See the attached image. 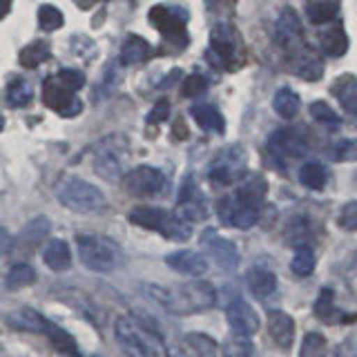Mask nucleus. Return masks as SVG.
<instances>
[{"label":"nucleus","instance_id":"6ab92c4d","mask_svg":"<svg viewBox=\"0 0 357 357\" xmlns=\"http://www.w3.org/2000/svg\"><path fill=\"white\" fill-rule=\"evenodd\" d=\"M50 219L45 217H36L31 219L27 226H22L20 234L14 239V252H22V255H29L33 252L40 245V241L50 234Z\"/></svg>","mask_w":357,"mask_h":357},{"label":"nucleus","instance_id":"e433bc0d","mask_svg":"<svg viewBox=\"0 0 357 357\" xmlns=\"http://www.w3.org/2000/svg\"><path fill=\"white\" fill-rule=\"evenodd\" d=\"M65 22V16L59 7L54 5H40L38 7V25L45 31H54V29H61Z\"/></svg>","mask_w":357,"mask_h":357},{"label":"nucleus","instance_id":"603ef678","mask_svg":"<svg viewBox=\"0 0 357 357\" xmlns=\"http://www.w3.org/2000/svg\"><path fill=\"white\" fill-rule=\"evenodd\" d=\"M78 3H81V5H83V7H87V5H89V3H92V0H78Z\"/></svg>","mask_w":357,"mask_h":357},{"label":"nucleus","instance_id":"f704fd0d","mask_svg":"<svg viewBox=\"0 0 357 357\" xmlns=\"http://www.w3.org/2000/svg\"><path fill=\"white\" fill-rule=\"evenodd\" d=\"M223 357H250L252 355V344L248 335H241V333H230V337L223 342V349H221Z\"/></svg>","mask_w":357,"mask_h":357},{"label":"nucleus","instance_id":"de8ad7c7","mask_svg":"<svg viewBox=\"0 0 357 357\" xmlns=\"http://www.w3.org/2000/svg\"><path fill=\"white\" fill-rule=\"evenodd\" d=\"M333 357H357V342L355 340L342 342L337 349H335Z\"/></svg>","mask_w":357,"mask_h":357},{"label":"nucleus","instance_id":"cd10ccee","mask_svg":"<svg viewBox=\"0 0 357 357\" xmlns=\"http://www.w3.org/2000/svg\"><path fill=\"white\" fill-rule=\"evenodd\" d=\"M190 114H192V119L199 123L201 130L206 132H223L226 130V121H223L221 112L217 107L212 105H195L192 109H190Z\"/></svg>","mask_w":357,"mask_h":357},{"label":"nucleus","instance_id":"a19ab883","mask_svg":"<svg viewBox=\"0 0 357 357\" xmlns=\"http://www.w3.org/2000/svg\"><path fill=\"white\" fill-rule=\"evenodd\" d=\"M208 89V78L201 76V74H190L185 76V81L181 85V94L185 98H195V96H201Z\"/></svg>","mask_w":357,"mask_h":357},{"label":"nucleus","instance_id":"a18cd8bd","mask_svg":"<svg viewBox=\"0 0 357 357\" xmlns=\"http://www.w3.org/2000/svg\"><path fill=\"white\" fill-rule=\"evenodd\" d=\"M59 78L72 89V92H76V89H81L85 85V76H83V72H78V70H61Z\"/></svg>","mask_w":357,"mask_h":357},{"label":"nucleus","instance_id":"f8f14e48","mask_svg":"<svg viewBox=\"0 0 357 357\" xmlns=\"http://www.w3.org/2000/svg\"><path fill=\"white\" fill-rule=\"evenodd\" d=\"M152 25L159 29L165 38H181L185 43V22L188 11L176 5H156L150 9Z\"/></svg>","mask_w":357,"mask_h":357},{"label":"nucleus","instance_id":"09e8293b","mask_svg":"<svg viewBox=\"0 0 357 357\" xmlns=\"http://www.w3.org/2000/svg\"><path fill=\"white\" fill-rule=\"evenodd\" d=\"M11 248H14V239L9 237V232L5 228H0V257L11 252Z\"/></svg>","mask_w":357,"mask_h":357},{"label":"nucleus","instance_id":"37998d69","mask_svg":"<svg viewBox=\"0 0 357 357\" xmlns=\"http://www.w3.org/2000/svg\"><path fill=\"white\" fill-rule=\"evenodd\" d=\"M333 297H335L333 290L324 288L317 297V301H315V315L324 321H333V317H331L333 315Z\"/></svg>","mask_w":357,"mask_h":357},{"label":"nucleus","instance_id":"3c124183","mask_svg":"<svg viewBox=\"0 0 357 357\" xmlns=\"http://www.w3.org/2000/svg\"><path fill=\"white\" fill-rule=\"evenodd\" d=\"M3 128H5V119H3V114H0V132H3Z\"/></svg>","mask_w":357,"mask_h":357},{"label":"nucleus","instance_id":"ddd939ff","mask_svg":"<svg viewBox=\"0 0 357 357\" xmlns=\"http://www.w3.org/2000/svg\"><path fill=\"white\" fill-rule=\"evenodd\" d=\"M239 54H241L239 36L234 33L232 27L217 25L215 29H212V38H210L212 63L219 65V67H228L230 61H239Z\"/></svg>","mask_w":357,"mask_h":357},{"label":"nucleus","instance_id":"9b49d317","mask_svg":"<svg viewBox=\"0 0 357 357\" xmlns=\"http://www.w3.org/2000/svg\"><path fill=\"white\" fill-rule=\"evenodd\" d=\"M74 94L76 92H72V89L61 81L59 74L45 78L43 100H45V105L52 107L54 112H59L61 116H76V114H81L83 103Z\"/></svg>","mask_w":357,"mask_h":357},{"label":"nucleus","instance_id":"79ce46f5","mask_svg":"<svg viewBox=\"0 0 357 357\" xmlns=\"http://www.w3.org/2000/svg\"><path fill=\"white\" fill-rule=\"evenodd\" d=\"M333 159H335V161H340V163L357 161V139L340 141V143L333 148Z\"/></svg>","mask_w":357,"mask_h":357},{"label":"nucleus","instance_id":"39448f33","mask_svg":"<svg viewBox=\"0 0 357 357\" xmlns=\"http://www.w3.org/2000/svg\"><path fill=\"white\" fill-rule=\"evenodd\" d=\"M76 252L87 271L100 275L114 271L121 259L116 243L100 234H76Z\"/></svg>","mask_w":357,"mask_h":357},{"label":"nucleus","instance_id":"393cba45","mask_svg":"<svg viewBox=\"0 0 357 357\" xmlns=\"http://www.w3.org/2000/svg\"><path fill=\"white\" fill-rule=\"evenodd\" d=\"M150 54H152L150 43L141 36H137V33H132V36L126 38V43H123V47H121V63L137 65V63L148 61Z\"/></svg>","mask_w":357,"mask_h":357},{"label":"nucleus","instance_id":"2f4dec72","mask_svg":"<svg viewBox=\"0 0 357 357\" xmlns=\"http://www.w3.org/2000/svg\"><path fill=\"white\" fill-rule=\"evenodd\" d=\"M326 178H328V172L319 161H308L299 167V181L310 190H321L326 185Z\"/></svg>","mask_w":357,"mask_h":357},{"label":"nucleus","instance_id":"f3484780","mask_svg":"<svg viewBox=\"0 0 357 357\" xmlns=\"http://www.w3.org/2000/svg\"><path fill=\"white\" fill-rule=\"evenodd\" d=\"M174 215L178 219L188 221V223L201 221V219H206V215H208L206 204H204V197H201V192L197 190L192 176H188L185 183L181 185V192H178V206H176Z\"/></svg>","mask_w":357,"mask_h":357},{"label":"nucleus","instance_id":"4c0bfd02","mask_svg":"<svg viewBox=\"0 0 357 357\" xmlns=\"http://www.w3.org/2000/svg\"><path fill=\"white\" fill-rule=\"evenodd\" d=\"M326 355V340L321 333H308L301 342L299 357H324Z\"/></svg>","mask_w":357,"mask_h":357},{"label":"nucleus","instance_id":"412c9836","mask_svg":"<svg viewBox=\"0 0 357 357\" xmlns=\"http://www.w3.org/2000/svg\"><path fill=\"white\" fill-rule=\"evenodd\" d=\"M165 264L172 268L178 275L188 277H201L208 271V261L204 255H199L195 250H176L165 257Z\"/></svg>","mask_w":357,"mask_h":357},{"label":"nucleus","instance_id":"8fccbe9b","mask_svg":"<svg viewBox=\"0 0 357 357\" xmlns=\"http://www.w3.org/2000/svg\"><path fill=\"white\" fill-rule=\"evenodd\" d=\"M9 7H11V0H0V18H5L9 14Z\"/></svg>","mask_w":357,"mask_h":357},{"label":"nucleus","instance_id":"f257e3e1","mask_svg":"<svg viewBox=\"0 0 357 357\" xmlns=\"http://www.w3.org/2000/svg\"><path fill=\"white\" fill-rule=\"evenodd\" d=\"M143 290L154 299L165 312L176 317L199 315L217 304V290L212 284L201 282H185L178 286H159V284H143Z\"/></svg>","mask_w":357,"mask_h":357},{"label":"nucleus","instance_id":"f03ea898","mask_svg":"<svg viewBox=\"0 0 357 357\" xmlns=\"http://www.w3.org/2000/svg\"><path fill=\"white\" fill-rule=\"evenodd\" d=\"M266 190H268L266 178L255 174L234 195L223 197L217 206L221 223H226V226H232V228H239V230L252 228L257 223V219H259V208H261V201L266 197Z\"/></svg>","mask_w":357,"mask_h":357},{"label":"nucleus","instance_id":"58836bf2","mask_svg":"<svg viewBox=\"0 0 357 357\" xmlns=\"http://www.w3.org/2000/svg\"><path fill=\"white\" fill-rule=\"evenodd\" d=\"M310 114L315 121L324 123V126H331V128H337L342 123L337 112H333V107L328 103H324V100H315V103L310 105Z\"/></svg>","mask_w":357,"mask_h":357},{"label":"nucleus","instance_id":"c756f323","mask_svg":"<svg viewBox=\"0 0 357 357\" xmlns=\"http://www.w3.org/2000/svg\"><path fill=\"white\" fill-rule=\"evenodd\" d=\"M273 107L279 116L290 121V119H295L299 112V96L293 92V89L282 87V89H277V94L273 98Z\"/></svg>","mask_w":357,"mask_h":357},{"label":"nucleus","instance_id":"20e7f679","mask_svg":"<svg viewBox=\"0 0 357 357\" xmlns=\"http://www.w3.org/2000/svg\"><path fill=\"white\" fill-rule=\"evenodd\" d=\"M128 219L134 226L145 228V230H154L161 232L163 237L174 239V241H185L192 234V226L188 221L178 219L172 212H167L163 208H154V206H137L130 210Z\"/></svg>","mask_w":357,"mask_h":357},{"label":"nucleus","instance_id":"49530a36","mask_svg":"<svg viewBox=\"0 0 357 357\" xmlns=\"http://www.w3.org/2000/svg\"><path fill=\"white\" fill-rule=\"evenodd\" d=\"M167 114H170V103L163 98V100H159L154 107H152V114L148 116V121L150 123H161V121H165L167 119Z\"/></svg>","mask_w":357,"mask_h":357},{"label":"nucleus","instance_id":"4be33fe9","mask_svg":"<svg viewBox=\"0 0 357 357\" xmlns=\"http://www.w3.org/2000/svg\"><path fill=\"white\" fill-rule=\"evenodd\" d=\"M7 321L18 331L36 333V335H47L54 326L50 319H45L43 315H38V312L31 310V308H20L16 312H9Z\"/></svg>","mask_w":357,"mask_h":357},{"label":"nucleus","instance_id":"2eb2a0df","mask_svg":"<svg viewBox=\"0 0 357 357\" xmlns=\"http://www.w3.org/2000/svg\"><path fill=\"white\" fill-rule=\"evenodd\" d=\"M217 342L201 333H188L167 346L170 357H217Z\"/></svg>","mask_w":357,"mask_h":357},{"label":"nucleus","instance_id":"a878e982","mask_svg":"<svg viewBox=\"0 0 357 357\" xmlns=\"http://www.w3.org/2000/svg\"><path fill=\"white\" fill-rule=\"evenodd\" d=\"M245 282H248V288L252 290V295L259 297V299L273 295L275 288H277V277L261 266L252 268V271L248 273V277H245Z\"/></svg>","mask_w":357,"mask_h":357},{"label":"nucleus","instance_id":"4468645a","mask_svg":"<svg viewBox=\"0 0 357 357\" xmlns=\"http://www.w3.org/2000/svg\"><path fill=\"white\" fill-rule=\"evenodd\" d=\"M226 317L228 324L234 333H241V335H252L259 331V317H257L255 308L239 295H230L226 301Z\"/></svg>","mask_w":357,"mask_h":357},{"label":"nucleus","instance_id":"423d86ee","mask_svg":"<svg viewBox=\"0 0 357 357\" xmlns=\"http://www.w3.org/2000/svg\"><path fill=\"white\" fill-rule=\"evenodd\" d=\"M56 197H59V201L67 210L81 212V215H85V212H96L105 206V197L96 185L72 174L63 176L59 181V185H56Z\"/></svg>","mask_w":357,"mask_h":357},{"label":"nucleus","instance_id":"7ed1b4c3","mask_svg":"<svg viewBox=\"0 0 357 357\" xmlns=\"http://www.w3.org/2000/svg\"><path fill=\"white\" fill-rule=\"evenodd\" d=\"M130 161V143L121 134H112L103 141H98L92 150V167L94 172L105 181H123L128 174Z\"/></svg>","mask_w":357,"mask_h":357},{"label":"nucleus","instance_id":"aec40b11","mask_svg":"<svg viewBox=\"0 0 357 357\" xmlns=\"http://www.w3.org/2000/svg\"><path fill=\"white\" fill-rule=\"evenodd\" d=\"M268 333L282 351H290L295 342V321L284 310L268 312Z\"/></svg>","mask_w":357,"mask_h":357},{"label":"nucleus","instance_id":"0eeeda50","mask_svg":"<svg viewBox=\"0 0 357 357\" xmlns=\"http://www.w3.org/2000/svg\"><path fill=\"white\" fill-rule=\"evenodd\" d=\"M275 38L279 43V47L288 54V59L293 63L310 52V47L306 45V38H304V27H301V20L290 7L282 9V14H279V18H277Z\"/></svg>","mask_w":357,"mask_h":357},{"label":"nucleus","instance_id":"6e6552de","mask_svg":"<svg viewBox=\"0 0 357 357\" xmlns=\"http://www.w3.org/2000/svg\"><path fill=\"white\" fill-rule=\"evenodd\" d=\"M114 337L128 357H156L152 344L145 340L143 328L126 315H119L114 319Z\"/></svg>","mask_w":357,"mask_h":357},{"label":"nucleus","instance_id":"a211bd4d","mask_svg":"<svg viewBox=\"0 0 357 357\" xmlns=\"http://www.w3.org/2000/svg\"><path fill=\"white\" fill-rule=\"evenodd\" d=\"M268 148L275 152L277 156H286V159H299L308 152V143L301 137V132L295 128H282L277 130L271 141H268Z\"/></svg>","mask_w":357,"mask_h":357},{"label":"nucleus","instance_id":"5701e85b","mask_svg":"<svg viewBox=\"0 0 357 357\" xmlns=\"http://www.w3.org/2000/svg\"><path fill=\"white\" fill-rule=\"evenodd\" d=\"M43 261L45 266L54 273H65L70 271L72 266V250L70 243L63 239H52L47 245L43 248Z\"/></svg>","mask_w":357,"mask_h":357},{"label":"nucleus","instance_id":"1a4fd4ad","mask_svg":"<svg viewBox=\"0 0 357 357\" xmlns=\"http://www.w3.org/2000/svg\"><path fill=\"white\" fill-rule=\"evenodd\" d=\"M245 172V152L239 145H230V148L221 150L208 167V176L217 183H234L239 181Z\"/></svg>","mask_w":357,"mask_h":357},{"label":"nucleus","instance_id":"bb28decb","mask_svg":"<svg viewBox=\"0 0 357 357\" xmlns=\"http://www.w3.org/2000/svg\"><path fill=\"white\" fill-rule=\"evenodd\" d=\"M319 43H321V50L326 52L328 56H344L346 50H349V36L342 25H333L328 29H324L319 33Z\"/></svg>","mask_w":357,"mask_h":357},{"label":"nucleus","instance_id":"473e14b6","mask_svg":"<svg viewBox=\"0 0 357 357\" xmlns=\"http://www.w3.org/2000/svg\"><path fill=\"white\" fill-rule=\"evenodd\" d=\"M295 72L304 78V81H319L321 74H324V63L315 52H308L304 54L301 59L295 61Z\"/></svg>","mask_w":357,"mask_h":357},{"label":"nucleus","instance_id":"72a5a7b5","mask_svg":"<svg viewBox=\"0 0 357 357\" xmlns=\"http://www.w3.org/2000/svg\"><path fill=\"white\" fill-rule=\"evenodd\" d=\"M31 96H33V89L25 78H14V81L7 85L5 98H7L9 107H25L31 100Z\"/></svg>","mask_w":357,"mask_h":357},{"label":"nucleus","instance_id":"9d476101","mask_svg":"<svg viewBox=\"0 0 357 357\" xmlns=\"http://www.w3.org/2000/svg\"><path fill=\"white\" fill-rule=\"evenodd\" d=\"M123 188L132 197H156L165 188V174L150 165H139L123 176Z\"/></svg>","mask_w":357,"mask_h":357},{"label":"nucleus","instance_id":"ea45409f","mask_svg":"<svg viewBox=\"0 0 357 357\" xmlns=\"http://www.w3.org/2000/svg\"><path fill=\"white\" fill-rule=\"evenodd\" d=\"M290 268H293V273L299 275V277H306L312 273V268H315V255H312L310 248H299L293 257V264H290Z\"/></svg>","mask_w":357,"mask_h":357},{"label":"nucleus","instance_id":"b1692460","mask_svg":"<svg viewBox=\"0 0 357 357\" xmlns=\"http://www.w3.org/2000/svg\"><path fill=\"white\" fill-rule=\"evenodd\" d=\"M333 94L346 112L357 114V78L355 76H351V74L340 76L333 85Z\"/></svg>","mask_w":357,"mask_h":357},{"label":"nucleus","instance_id":"7c9ffc66","mask_svg":"<svg viewBox=\"0 0 357 357\" xmlns=\"http://www.w3.org/2000/svg\"><path fill=\"white\" fill-rule=\"evenodd\" d=\"M50 59V43L47 40H33L29 43L27 47L20 50V65L27 67V70H33L40 63H45Z\"/></svg>","mask_w":357,"mask_h":357},{"label":"nucleus","instance_id":"c9c22d12","mask_svg":"<svg viewBox=\"0 0 357 357\" xmlns=\"http://www.w3.org/2000/svg\"><path fill=\"white\" fill-rule=\"evenodd\" d=\"M340 11L337 0H319V3H310L308 5V18L315 25H324V22H331Z\"/></svg>","mask_w":357,"mask_h":357},{"label":"nucleus","instance_id":"c85d7f7f","mask_svg":"<svg viewBox=\"0 0 357 357\" xmlns=\"http://www.w3.org/2000/svg\"><path fill=\"white\" fill-rule=\"evenodd\" d=\"M36 282V273L27 261H18L9 268V273L5 277V286L9 290H18V288H27Z\"/></svg>","mask_w":357,"mask_h":357},{"label":"nucleus","instance_id":"c03bdc74","mask_svg":"<svg viewBox=\"0 0 357 357\" xmlns=\"http://www.w3.org/2000/svg\"><path fill=\"white\" fill-rule=\"evenodd\" d=\"M337 221L344 230H357V201H351L342 208Z\"/></svg>","mask_w":357,"mask_h":357},{"label":"nucleus","instance_id":"dca6fc26","mask_svg":"<svg viewBox=\"0 0 357 357\" xmlns=\"http://www.w3.org/2000/svg\"><path fill=\"white\" fill-rule=\"evenodd\" d=\"M201 243L206 245V250L212 257V261H215L221 271H237L239 268L237 245L228 239H221L215 230H206L204 237H201Z\"/></svg>","mask_w":357,"mask_h":357}]
</instances>
